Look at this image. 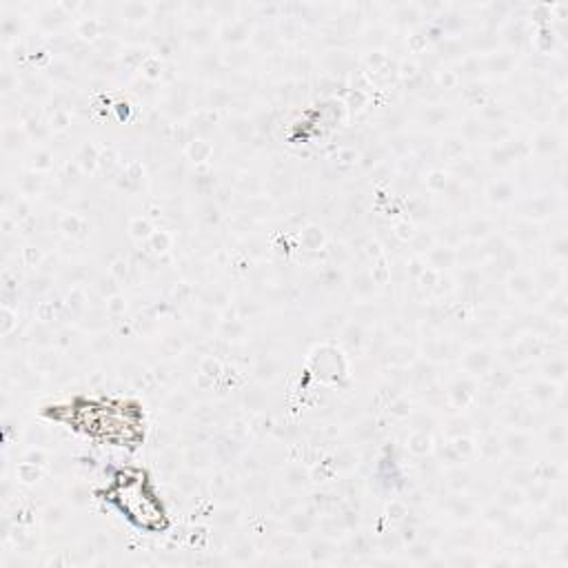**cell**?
I'll use <instances>...</instances> for the list:
<instances>
[{"label": "cell", "mask_w": 568, "mask_h": 568, "mask_svg": "<svg viewBox=\"0 0 568 568\" xmlns=\"http://www.w3.org/2000/svg\"><path fill=\"white\" fill-rule=\"evenodd\" d=\"M111 499L138 526L149 528V530L162 528V519H164L162 506L158 504L155 495L146 490V481L140 479V475L115 479V484L111 488Z\"/></svg>", "instance_id": "6da1fadb"}]
</instances>
